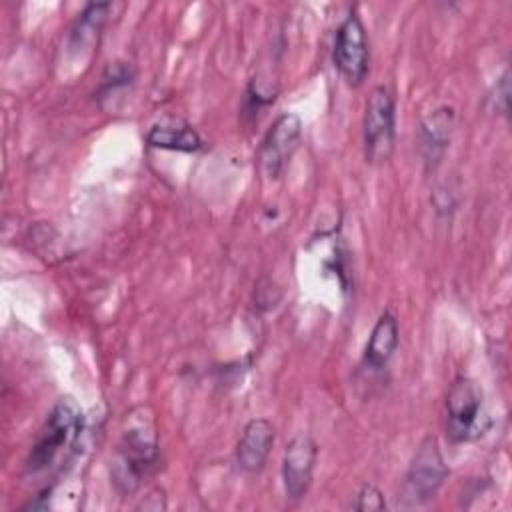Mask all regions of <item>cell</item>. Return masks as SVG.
I'll use <instances>...</instances> for the list:
<instances>
[{
    "label": "cell",
    "mask_w": 512,
    "mask_h": 512,
    "mask_svg": "<svg viewBox=\"0 0 512 512\" xmlns=\"http://www.w3.org/2000/svg\"><path fill=\"white\" fill-rule=\"evenodd\" d=\"M122 430L114 460L110 466V478L118 494H134L142 482L154 472L158 464V438L150 418L136 420Z\"/></svg>",
    "instance_id": "obj_1"
},
{
    "label": "cell",
    "mask_w": 512,
    "mask_h": 512,
    "mask_svg": "<svg viewBox=\"0 0 512 512\" xmlns=\"http://www.w3.org/2000/svg\"><path fill=\"white\" fill-rule=\"evenodd\" d=\"M82 428L84 416L76 400L70 396L56 400L36 434L32 450L26 458V472L40 474L52 468L62 456H66V452L76 448Z\"/></svg>",
    "instance_id": "obj_2"
},
{
    "label": "cell",
    "mask_w": 512,
    "mask_h": 512,
    "mask_svg": "<svg viewBox=\"0 0 512 512\" xmlns=\"http://www.w3.org/2000/svg\"><path fill=\"white\" fill-rule=\"evenodd\" d=\"M450 470L434 436H424L414 450L408 470L398 490V504L402 508H418L432 502L448 478Z\"/></svg>",
    "instance_id": "obj_3"
},
{
    "label": "cell",
    "mask_w": 512,
    "mask_h": 512,
    "mask_svg": "<svg viewBox=\"0 0 512 512\" xmlns=\"http://www.w3.org/2000/svg\"><path fill=\"white\" fill-rule=\"evenodd\" d=\"M484 430V390L476 380L460 376L446 392V436L452 444H462Z\"/></svg>",
    "instance_id": "obj_4"
},
{
    "label": "cell",
    "mask_w": 512,
    "mask_h": 512,
    "mask_svg": "<svg viewBox=\"0 0 512 512\" xmlns=\"http://www.w3.org/2000/svg\"><path fill=\"white\" fill-rule=\"evenodd\" d=\"M394 96L386 86H374L364 108L362 142L364 156L370 164H382L392 156L396 134Z\"/></svg>",
    "instance_id": "obj_5"
},
{
    "label": "cell",
    "mask_w": 512,
    "mask_h": 512,
    "mask_svg": "<svg viewBox=\"0 0 512 512\" xmlns=\"http://www.w3.org/2000/svg\"><path fill=\"white\" fill-rule=\"evenodd\" d=\"M332 60L350 86H360L364 82L370 68V48L364 24L356 10H350L336 30Z\"/></svg>",
    "instance_id": "obj_6"
},
{
    "label": "cell",
    "mask_w": 512,
    "mask_h": 512,
    "mask_svg": "<svg viewBox=\"0 0 512 512\" xmlns=\"http://www.w3.org/2000/svg\"><path fill=\"white\" fill-rule=\"evenodd\" d=\"M300 138L302 122L296 114L284 112L272 122L258 148V164L266 178L276 180L282 176L300 144Z\"/></svg>",
    "instance_id": "obj_7"
},
{
    "label": "cell",
    "mask_w": 512,
    "mask_h": 512,
    "mask_svg": "<svg viewBox=\"0 0 512 512\" xmlns=\"http://www.w3.org/2000/svg\"><path fill=\"white\" fill-rule=\"evenodd\" d=\"M316 458L318 446L310 434H298L286 444L282 456V484L290 502H298L306 496L312 484Z\"/></svg>",
    "instance_id": "obj_8"
},
{
    "label": "cell",
    "mask_w": 512,
    "mask_h": 512,
    "mask_svg": "<svg viewBox=\"0 0 512 512\" xmlns=\"http://www.w3.org/2000/svg\"><path fill=\"white\" fill-rule=\"evenodd\" d=\"M274 438H276V430L270 420L266 418L248 420L236 444L238 466L248 474L260 472L268 462V456L274 446Z\"/></svg>",
    "instance_id": "obj_9"
},
{
    "label": "cell",
    "mask_w": 512,
    "mask_h": 512,
    "mask_svg": "<svg viewBox=\"0 0 512 512\" xmlns=\"http://www.w3.org/2000/svg\"><path fill=\"white\" fill-rule=\"evenodd\" d=\"M454 118H456V114H454L452 106H438L434 112H430L422 120V124H420V154H422L426 168H434L442 160V156L450 144Z\"/></svg>",
    "instance_id": "obj_10"
},
{
    "label": "cell",
    "mask_w": 512,
    "mask_h": 512,
    "mask_svg": "<svg viewBox=\"0 0 512 512\" xmlns=\"http://www.w3.org/2000/svg\"><path fill=\"white\" fill-rule=\"evenodd\" d=\"M398 336H400V330H398L396 316L390 310H384L368 336L362 364L368 370L386 368L398 348Z\"/></svg>",
    "instance_id": "obj_11"
},
{
    "label": "cell",
    "mask_w": 512,
    "mask_h": 512,
    "mask_svg": "<svg viewBox=\"0 0 512 512\" xmlns=\"http://www.w3.org/2000/svg\"><path fill=\"white\" fill-rule=\"evenodd\" d=\"M144 138L148 146L162 148V150L198 152L204 148V142L196 132V128L180 118H168L164 122L154 124Z\"/></svg>",
    "instance_id": "obj_12"
},
{
    "label": "cell",
    "mask_w": 512,
    "mask_h": 512,
    "mask_svg": "<svg viewBox=\"0 0 512 512\" xmlns=\"http://www.w3.org/2000/svg\"><path fill=\"white\" fill-rule=\"evenodd\" d=\"M134 68L128 64V62H110L100 78V86L96 90V98L102 100V98H108L112 96L114 92L130 86L134 82Z\"/></svg>",
    "instance_id": "obj_13"
},
{
    "label": "cell",
    "mask_w": 512,
    "mask_h": 512,
    "mask_svg": "<svg viewBox=\"0 0 512 512\" xmlns=\"http://www.w3.org/2000/svg\"><path fill=\"white\" fill-rule=\"evenodd\" d=\"M352 508L358 512H380L386 508V500L384 494L374 484H364L358 490Z\"/></svg>",
    "instance_id": "obj_14"
},
{
    "label": "cell",
    "mask_w": 512,
    "mask_h": 512,
    "mask_svg": "<svg viewBox=\"0 0 512 512\" xmlns=\"http://www.w3.org/2000/svg\"><path fill=\"white\" fill-rule=\"evenodd\" d=\"M508 98H510V70L506 68L502 76L496 80V96H494L496 110L504 116L508 114Z\"/></svg>",
    "instance_id": "obj_15"
},
{
    "label": "cell",
    "mask_w": 512,
    "mask_h": 512,
    "mask_svg": "<svg viewBox=\"0 0 512 512\" xmlns=\"http://www.w3.org/2000/svg\"><path fill=\"white\" fill-rule=\"evenodd\" d=\"M140 508H144V510H164V508H166L164 490H162V488H154L152 492H148V496H146V502L142 500Z\"/></svg>",
    "instance_id": "obj_16"
}]
</instances>
